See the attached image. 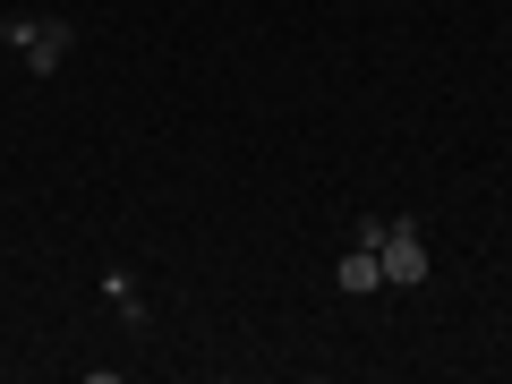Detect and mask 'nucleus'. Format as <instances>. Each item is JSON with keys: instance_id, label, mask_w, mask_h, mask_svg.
I'll return each mask as SVG.
<instances>
[{"instance_id": "nucleus-1", "label": "nucleus", "mask_w": 512, "mask_h": 384, "mask_svg": "<svg viewBox=\"0 0 512 384\" xmlns=\"http://www.w3.org/2000/svg\"><path fill=\"white\" fill-rule=\"evenodd\" d=\"M359 239H376V256H384V291H419L427 265H436L410 214H393V222H359Z\"/></svg>"}, {"instance_id": "nucleus-2", "label": "nucleus", "mask_w": 512, "mask_h": 384, "mask_svg": "<svg viewBox=\"0 0 512 384\" xmlns=\"http://www.w3.org/2000/svg\"><path fill=\"white\" fill-rule=\"evenodd\" d=\"M0 43H9L35 77H52L60 60L77 52V26H69V18H0Z\"/></svg>"}, {"instance_id": "nucleus-3", "label": "nucleus", "mask_w": 512, "mask_h": 384, "mask_svg": "<svg viewBox=\"0 0 512 384\" xmlns=\"http://www.w3.org/2000/svg\"><path fill=\"white\" fill-rule=\"evenodd\" d=\"M333 282H342L350 299L384 291V256H376V239H350V256H342V274H333Z\"/></svg>"}, {"instance_id": "nucleus-4", "label": "nucleus", "mask_w": 512, "mask_h": 384, "mask_svg": "<svg viewBox=\"0 0 512 384\" xmlns=\"http://www.w3.org/2000/svg\"><path fill=\"white\" fill-rule=\"evenodd\" d=\"M103 299H111V308L128 316V325H146V299H137V282H128L120 265H111V274H103Z\"/></svg>"}]
</instances>
